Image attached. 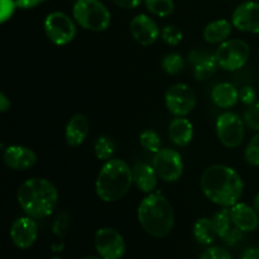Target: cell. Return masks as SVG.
<instances>
[{
    "label": "cell",
    "mask_w": 259,
    "mask_h": 259,
    "mask_svg": "<svg viewBox=\"0 0 259 259\" xmlns=\"http://www.w3.org/2000/svg\"><path fill=\"white\" fill-rule=\"evenodd\" d=\"M202 194L212 204L222 207H232L239 202L244 190L240 175L225 164L207 167L200 180Z\"/></svg>",
    "instance_id": "6da1fadb"
},
{
    "label": "cell",
    "mask_w": 259,
    "mask_h": 259,
    "mask_svg": "<svg viewBox=\"0 0 259 259\" xmlns=\"http://www.w3.org/2000/svg\"><path fill=\"white\" fill-rule=\"evenodd\" d=\"M17 199L25 215L33 219H45L57 206L58 191L50 180L32 177L20 185Z\"/></svg>",
    "instance_id": "7a4b0ae2"
},
{
    "label": "cell",
    "mask_w": 259,
    "mask_h": 259,
    "mask_svg": "<svg viewBox=\"0 0 259 259\" xmlns=\"http://www.w3.org/2000/svg\"><path fill=\"white\" fill-rule=\"evenodd\" d=\"M139 224L153 238H164L175 225V211L168 200L159 194H148L138 206Z\"/></svg>",
    "instance_id": "3957f363"
},
{
    "label": "cell",
    "mask_w": 259,
    "mask_h": 259,
    "mask_svg": "<svg viewBox=\"0 0 259 259\" xmlns=\"http://www.w3.org/2000/svg\"><path fill=\"white\" fill-rule=\"evenodd\" d=\"M133 171L126 162L111 158L101 167L95 182L96 195L104 202H115L125 196L133 184Z\"/></svg>",
    "instance_id": "277c9868"
},
{
    "label": "cell",
    "mask_w": 259,
    "mask_h": 259,
    "mask_svg": "<svg viewBox=\"0 0 259 259\" xmlns=\"http://www.w3.org/2000/svg\"><path fill=\"white\" fill-rule=\"evenodd\" d=\"M73 20L91 32H104L111 23V14L100 0H76L72 8Z\"/></svg>",
    "instance_id": "5b68a950"
},
{
    "label": "cell",
    "mask_w": 259,
    "mask_h": 259,
    "mask_svg": "<svg viewBox=\"0 0 259 259\" xmlns=\"http://www.w3.org/2000/svg\"><path fill=\"white\" fill-rule=\"evenodd\" d=\"M218 66L225 71H238L248 62L250 48L243 39H227L215 51Z\"/></svg>",
    "instance_id": "8992f818"
},
{
    "label": "cell",
    "mask_w": 259,
    "mask_h": 259,
    "mask_svg": "<svg viewBox=\"0 0 259 259\" xmlns=\"http://www.w3.org/2000/svg\"><path fill=\"white\" fill-rule=\"evenodd\" d=\"M215 128L218 138L224 147L234 149L242 146L245 137L244 121L238 114L232 111L223 113L218 118Z\"/></svg>",
    "instance_id": "52a82bcc"
},
{
    "label": "cell",
    "mask_w": 259,
    "mask_h": 259,
    "mask_svg": "<svg viewBox=\"0 0 259 259\" xmlns=\"http://www.w3.org/2000/svg\"><path fill=\"white\" fill-rule=\"evenodd\" d=\"M48 39L56 46H66L76 37V24L71 17L63 12H52L43 23Z\"/></svg>",
    "instance_id": "ba28073f"
},
{
    "label": "cell",
    "mask_w": 259,
    "mask_h": 259,
    "mask_svg": "<svg viewBox=\"0 0 259 259\" xmlns=\"http://www.w3.org/2000/svg\"><path fill=\"white\" fill-rule=\"evenodd\" d=\"M166 108L175 116H186L195 109L197 96L194 89L186 83H175L164 95Z\"/></svg>",
    "instance_id": "9c48e42d"
},
{
    "label": "cell",
    "mask_w": 259,
    "mask_h": 259,
    "mask_svg": "<svg viewBox=\"0 0 259 259\" xmlns=\"http://www.w3.org/2000/svg\"><path fill=\"white\" fill-rule=\"evenodd\" d=\"M152 166L159 179L164 182H176L184 174V161L177 151L171 148H161L154 153Z\"/></svg>",
    "instance_id": "30bf717a"
},
{
    "label": "cell",
    "mask_w": 259,
    "mask_h": 259,
    "mask_svg": "<svg viewBox=\"0 0 259 259\" xmlns=\"http://www.w3.org/2000/svg\"><path fill=\"white\" fill-rule=\"evenodd\" d=\"M95 248L103 259H121L125 254V242L113 228H101L95 234Z\"/></svg>",
    "instance_id": "8fae6325"
},
{
    "label": "cell",
    "mask_w": 259,
    "mask_h": 259,
    "mask_svg": "<svg viewBox=\"0 0 259 259\" xmlns=\"http://www.w3.org/2000/svg\"><path fill=\"white\" fill-rule=\"evenodd\" d=\"M233 27L244 33H259V3L248 0L234 9L232 15Z\"/></svg>",
    "instance_id": "7c38bea8"
},
{
    "label": "cell",
    "mask_w": 259,
    "mask_h": 259,
    "mask_svg": "<svg viewBox=\"0 0 259 259\" xmlns=\"http://www.w3.org/2000/svg\"><path fill=\"white\" fill-rule=\"evenodd\" d=\"M10 238L19 249H28L32 247L38 238V225L35 219L27 215L14 220L10 227Z\"/></svg>",
    "instance_id": "4fadbf2b"
},
{
    "label": "cell",
    "mask_w": 259,
    "mask_h": 259,
    "mask_svg": "<svg viewBox=\"0 0 259 259\" xmlns=\"http://www.w3.org/2000/svg\"><path fill=\"white\" fill-rule=\"evenodd\" d=\"M132 37L142 46H151L161 37L157 23L147 14H138L131 20Z\"/></svg>",
    "instance_id": "5bb4252c"
},
{
    "label": "cell",
    "mask_w": 259,
    "mask_h": 259,
    "mask_svg": "<svg viewBox=\"0 0 259 259\" xmlns=\"http://www.w3.org/2000/svg\"><path fill=\"white\" fill-rule=\"evenodd\" d=\"M3 161L8 168L14 171H27L37 163V154L28 147L14 144L4 149Z\"/></svg>",
    "instance_id": "9a60e30c"
},
{
    "label": "cell",
    "mask_w": 259,
    "mask_h": 259,
    "mask_svg": "<svg viewBox=\"0 0 259 259\" xmlns=\"http://www.w3.org/2000/svg\"><path fill=\"white\" fill-rule=\"evenodd\" d=\"M230 215L234 227L242 230L243 233L254 232L259 225L258 212L253 206L244 202H237L230 207Z\"/></svg>",
    "instance_id": "2e32d148"
},
{
    "label": "cell",
    "mask_w": 259,
    "mask_h": 259,
    "mask_svg": "<svg viewBox=\"0 0 259 259\" xmlns=\"http://www.w3.org/2000/svg\"><path fill=\"white\" fill-rule=\"evenodd\" d=\"M189 61L194 68V76L196 80H209L217 71L218 66L215 55H210L201 51H194L190 53Z\"/></svg>",
    "instance_id": "e0dca14e"
},
{
    "label": "cell",
    "mask_w": 259,
    "mask_h": 259,
    "mask_svg": "<svg viewBox=\"0 0 259 259\" xmlns=\"http://www.w3.org/2000/svg\"><path fill=\"white\" fill-rule=\"evenodd\" d=\"M89 124L88 118L82 114H76L68 120L65 129L66 143L70 147H78L85 142L89 136Z\"/></svg>",
    "instance_id": "ac0fdd59"
},
{
    "label": "cell",
    "mask_w": 259,
    "mask_h": 259,
    "mask_svg": "<svg viewBox=\"0 0 259 259\" xmlns=\"http://www.w3.org/2000/svg\"><path fill=\"white\" fill-rule=\"evenodd\" d=\"M133 181L144 194H152L158 184V175L153 166L147 163H136L133 167Z\"/></svg>",
    "instance_id": "d6986e66"
},
{
    "label": "cell",
    "mask_w": 259,
    "mask_h": 259,
    "mask_svg": "<svg viewBox=\"0 0 259 259\" xmlns=\"http://www.w3.org/2000/svg\"><path fill=\"white\" fill-rule=\"evenodd\" d=\"M168 136L177 147H186L194 137V125L185 116H176L168 126Z\"/></svg>",
    "instance_id": "ffe728a7"
},
{
    "label": "cell",
    "mask_w": 259,
    "mask_h": 259,
    "mask_svg": "<svg viewBox=\"0 0 259 259\" xmlns=\"http://www.w3.org/2000/svg\"><path fill=\"white\" fill-rule=\"evenodd\" d=\"M212 103L220 109H230L239 101V91L229 82H220L211 91Z\"/></svg>",
    "instance_id": "44dd1931"
},
{
    "label": "cell",
    "mask_w": 259,
    "mask_h": 259,
    "mask_svg": "<svg viewBox=\"0 0 259 259\" xmlns=\"http://www.w3.org/2000/svg\"><path fill=\"white\" fill-rule=\"evenodd\" d=\"M233 23L227 19H217L210 22L206 27L204 28V39L210 45H220L225 42L232 34Z\"/></svg>",
    "instance_id": "7402d4cb"
},
{
    "label": "cell",
    "mask_w": 259,
    "mask_h": 259,
    "mask_svg": "<svg viewBox=\"0 0 259 259\" xmlns=\"http://www.w3.org/2000/svg\"><path fill=\"white\" fill-rule=\"evenodd\" d=\"M192 233H194L195 240L201 245H211L215 238L218 237L214 224H212V219H209V218L197 219L194 224Z\"/></svg>",
    "instance_id": "603a6c76"
},
{
    "label": "cell",
    "mask_w": 259,
    "mask_h": 259,
    "mask_svg": "<svg viewBox=\"0 0 259 259\" xmlns=\"http://www.w3.org/2000/svg\"><path fill=\"white\" fill-rule=\"evenodd\" d=\"M212 224H214L215 232L218 237L223 240L229 235V233L234 229V224L232 222V215H230V207H223L222 210L217 212L212 217Z\"/></svg>",
    "instance_id": "cb8c5ba5"
},
{
    "label": "cell",
    "mask_w": 259,
    "mask_h": 259,
    "mask_svg": "<svg viewBox=\"0 0 259 259\" xmlns=\"http://www.w3.org/2000/svg\"><path fill=\"white\" fill-rule=\"evenodd\" d=\"M115 142L111 138L105 136H101L96 139L95 144H94V152H95L96 158L100 161H110L113 158L114 153H115Z\"/></svg>",
    "instance_id": "d4e9b609"
},
{
    "label": "cell",
    "mask_w": 259,
    "mask_h": 259,
    "mask_svg": "<svg viewBox=\"0 0 259 259\" xmlns=\"http://www.w3.org/2000/svg\"><path fill=\"white\" fill-rule=\"evenodd\" d=\"M144 5L151 14L159 18L169 17L175 10L174 0H144Z\"/></svg>",
    "instance_id": "484cf974"
},
{
    "label": "cell",
    "mask_w": 259,
    "mask_h": 259,
    "mask_svg": "<svg viewBox=\"0 0 259 259\" xmlns=\"http://www.w3.org/2000/svg\"><path fill=\"white\" fill-rule=\"evenodd\" d=\"M162 70L168 75H179L182 70H184V60L179 53H168L162 58Z\"/></svg>",
    "instance_id": "4316f807"
},
{
    "label": "cell",
    "mask_w": 259,
    "mask_h": 259,
    "mask_svg": "<svg viewBox=\"0 0 259 259\" xmlns=\"http://www.w3.org/2000/svg\"><path fill=\"white\" fill-rule=\"evenodd\" d=\"M139 142H141L142 147L151 153H157L161 149V138H159L158 133L152 129H146L144 132H142L139 136Z\"/></svg>",
    "instance_id": "83f0119b"
},
{
    "label": "cell",
    "mask_w": 259,
    "mask_h": 259,
    "mask_svg": "<svg viewBox=\"0 0 259 259\" xmlns=\"http://www.w3.org/2000/svg\"><path fill=\"white\" fill-rule=\"evenodd\" d=\"M161 38L166 45L179 46L184 39V34L179 27L169 24L163 27V29L161 30Z\"/></svg>",
    "instance_id": "f1b7e54d"
},
{
    "label": "cell",
    "mask_w": 259,
    "mask_h": 259,
    "mask_svg": "<svg viewBox=\"0 0 259 259\" xmlns=\"http://www.w3.org/2000/svg\"><path fill=\"white\" fill-rule=\"evenodd\" d=\"M244 158L250 166H259V133L255 134L245 147Z\"/></svg>",
    "instance_id": "f546056e"
},
{
    "label": "cell",
    "mask_w": 259,
    "mask_h": 259,
    "mask_svg": "<svg viewBox=\"0 0 259 259\" xmlns=\"http://www.w3.org/2000/svg\"><path fill=\"white\" fill-rule=\"evenodd\" d=\"M244 121L250 129L259 132V101L248 106L244 113Z\"/></svg>",
    "instance_id": "4dcf8cb0"
},
{
    "label": "cell",
    "mask_w": 259,
    "mask_h": 259,
    "mask_svg": "<svg viewBox=\"0 0 259 259\" xmlns=\"http://www.w3.org/2000/svg\"><path fill=\"white\" fill-rule=\"evenodd\" d=\"M18 9L15 0H0V23H5L13 17Z\"/></svg>",
    "instance_id": "1f68e13d"
},
{
    "label": "cell",
    "mask_w": 259,
    "mask_h": 259,
    "mask_svg": "<svg viewBox=\"0 0 259 259\" xmlns=\"http://www.w3.org/2000/svg\"><path fill=\"white\" fill-rule=\"evenodd\" d=\"M200 259H233L230 253L220 247H210L202 253Z\"/></svg>",
    "instance_id": "d6a6232c"
},
{
    "label": "cell",
    "mask_w": 259,
    "mask_h": 259,
    "mask_svg": "<svg viewBox=\"0 0 259 259\" xmlns=\"http://www.w3.org/2000/svg\"><path fill=\"white\" fill-rule=\"evenodd\" d=\"M239 100L247 106L253 105L257 101V93L252 86H244L239 90Z\"/></svg>",
    "instance_id": "836d02e7"
},
{
    "label": "cell",
    "mask_w": 259,
    "mask_h": 259,
    "mask_svg": "<svg viewBox=\"0 0 259 259\" xmlns=\"http://www.w3.org/2000/svg\"><path fill=\"white\" fill-rule=\"evenodd\" d=\"M48 2V0H15L18 9H33V8L38 7V5L43 4V3Z\"/></svg>",
    "instance_id": "e575fe53"
},
{
    "label": "cell",
    "mask_w": 259,
    "mask_h": 259,
    "mask_svg": "<svg viewBox=\"0 0 259 259\" xmlns=\"http://www.w3.org/2000/svg\"><path fill=\"white\" fill-rule=\"evenodd\" d=\"M142 2L143 0H113L114 4L123 9H136L142 4Z\"/></svg>",
    "instance_id": "d590c367"
},
{
    "label": "cell",
    "mask_w": 259,
    "mask_h": 259,
    "mask_svg": "<svg viewBox=\"0 0 259 259\" xmlns=\"http://www.w3.org/2000/svg\"><path fill=\"white\" fill-rule=\"evenodd\" d=\"M240 259H259V248H248Z\"/></svg>",
    "instance_id": "8d00e7d4"
},
{
    "label": "cell",
    "mask_w": 259,
    "mask_h": 259,
    "mask_svg": "<svg viewBox=\"0 0 259 259\" xmlns=\"http://www.w3.org/2000/svg\"><path fill=\"white\" fill-rule=\"evenodd\" d=\"M10 106H12V104H10V100L7 98V95L4 93H0V111L5 113V111L9 110Z\"/></svg>",
    "instance_id": "74e56055"
},
{
    "label": "cell",
    "mask_w": 259,
    "mask_h": 259,
    "mask_svg": "<svg viewBox=\"0 0 259 259\" xmlns=\"http://www.w3.org/2000/svg\"><path fill=\"white\" fill-rule=\"evenodd\" d=\"M253 207H254L255 211L259 214V192L257 194V196L254 197V201H253Z\"/></svg>",
    "instance_id": "f35d334b"
},
{
    "label": "cell",
    "mask_w": 259,
    "mask_h": 259,
    "mask_svg": "<svg viewBox=\"0 0 259 259\" xmlns=\"http://www.w3.org/2000/svg\"><path fill=\"white\" fill-rule=\"evenodd\" d=\"M80 259H103L101 257H95V255H86V257H82Z\"/></svg>",
    "instance_id": "ab89813d"
},
{
    "label": "cell",
    "mask_w": 259,
    "mask_h": 259,
    "mask_svg": "<svg viewBox=\"0 0 259 259\" xmlns=\"http://www.w3.org/2000/svg\"><path fill=\"white\" fill-rule=\"evenodd\" d=\"M52 259H61V258H57V257H55V258H52Z\"/></svg>",
    "instance_id": "60d3db41"
}]
</instances>
